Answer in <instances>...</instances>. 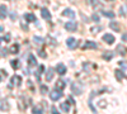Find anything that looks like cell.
<instances>
[{
	"label": "cell",
	"mask_w": 127,
	"mask_h": 114,
	"mask_svg": "<svg viewBox=\"0 0 127 114\" xmlns=\"http://www.w3.org/2000/svg\"><path fill=\"white\" fill-rule=\"evenodd\" d=\"M70 89H71V92L75 95H81L83 94V86L80 82H76V81H72L71 85H70Z\"/></svg>",
	"instance_id": "6da1fadb"
},
{
	"label": "cell",
	"mask_w": 127,
	"mask_h": 114,
	"mask_svg": "<svg viewBox=\"0 0 127 114\" xmlns=\"http://www.w3.org/2000/svg\"><path fill=\"white\" fill-rule=\"evenodd\" d=\"M32 103V100L28 98V96H22V99L19 100V104H18V108L22 110V112H24L26 109H27V107Z\"/></svg>",
	"instance_id": "7a4b0ae2"
},
{
	"label": "cell",
	"mask_w": 127,
	"mask_h": 114,
	"mask_svg": "<svg viewBox=\"0 0 127 114\" xmlns=\"http://www.w3.org/2000/svg\"><path fill=\"white\" fill-rule=\"evenodd\" d=\"M20 84H22V77L18 76V75H14L12 77V80H10V84L8 85L9 89H13L14 86H20Z\"/></svg>",
	"instance_id": "3957f363"
},
{
	"label": "cell",
	"mask_w": 127,
	"mask_h": 114,
	"mask_svg": "<svg viewBox=\"0 0 127 114\" xmlns=\"http://www.w3.org/2000/svg\"><path fill=\"white\" fill-rule=\"evenodd\" d=\"M78 28V24L75 20H70V22H66L65 23V29L67 30V32H75Z\"/></svg>",
	"instance_id": "277c9868"
},
{
	"label": "cell",
	"mask_w": 127,
	"mask_h": 114,
	"mask_svg": "<svg viewBox=\"0 0 127 114\" xmlns=\"http://www.w3.org/2000/svg\"><path fill=\"white\" fill-rule=\"evenodd\" d=\"M62 90H54V91H51L50 92V98H51V100L52 101H56V100H59L61 96H62V92H61Z\"/></svg>",
	"instance_id": "5b68a950"
},
{
	"label": "cell",
	"mask_w": 127,
	"mask_h": 114,
	"mask_svg": "<svg viewBox=\"0 0 127 114\" xmlns=\"http://www.w3.org/2000/svg\"><path fill=\"white\" fill-rule=\"evenodd\" d=\"M66 45H67V47H69L70 49H75L79 43H78V41H76L75 38L70 37V38H67V41H66Z\"/></svg>",
	"instance_id": "8992f818"
},
{
	"label": "cell",
	"mask_w": 127,
	"mask_h": 114,
	"mask_svg": "<svg viewBox=\"0 0 127 114\" xmlns=\"http://www.w3.org/2000/svg\"><path fill=\"white\" fill-rule=\"evenodd\" d=\"M10 109V105L6 99H0V110L1 112H8Z\"/></svg>",
	"instance_id": "52a82bcc"
},
{
	"label": "cell",
	"mask_w": 127,
	"mask_h": 114,
	"mask_svg": "<svg viewBox=\"0 0 127 114\" xmlns=\"http://www.w3.org/2000/svg\"><path fill=\"white\" fill-rule=\"evenodd\" d=\"M103 41H104V42L105 43H107V45H112V43H114V37L112 36V34H109V33H105L104 36H103Z\"/></svg>",
	"instance_id": "ba28073f"
},
{
	"label": "cell",
	"mask_w": 127,
	"mask_h": 114,
	"mask_svg": "<svg viewBox=\"0 0 127 114\" xmlns=\"http://www.w3.org/2000/svg\"><path fill=\"white\" fill-rule=\"evenodd\" d=\"M109 28L113 30V32H120L121 30V24L118 22H116V20H113V22L109 23Z\"/></svg>",
	"instance_id": "9c48e42d"
},
{
	"label": "cell",
	"mask_w": 127,
	"mask_h": 114,
	"mask_svg": "<svg viewBox=\"0 0 127 114\" xmlns=\"http://www.w3.org/2000/svg\"><path fill=\"white\" fill-rule=\"evenodd\" d=\"M56 72L59 75H65L66 74V66L64 65V64H59L56 66Z\"/></svg>",
	"instance_id": "30bf717a"
},
{
	"label": "cell",
	"mask_w": 127,
	"mask_h": 114,
	"mask_svg": "<svg viewBox=\"0 0 127 114\" xmlns=\"http://www.w3.org/2000/svg\"><path fill=\"white\" fill-rule=\"evenodd\" d=\"M83 49H88V48H97V43L93 42V41H85V43L81 47Z\"/></svg>",
	"instance_id": "8fae6325"
},
{
	"label": "cell",
	"mask_w": 127,
	"mask_h": 114,
	"mask_svg": "<svg viewBox=\"0 0 127 114\" xmlns=\"http://www.w3.org/2000/svg\"><path fill=\"white\" fill-rule=\"evenodd\" d=\"M114 76H116V79H117V81H122L126 75L123 74V71H121V70H114Z\"/></svg>",
	"instance_id": "7c38bea8"
},
{
	"label": "cell",
	"mask_w": 127,
	"mask_h": 114,
	"mask_svg": "<svg viewBox=\"0 0 127 114\" xmlns=\"http://www.w3.org/2000/svg\"><path fill=\"white\" fill-rule=\"evenodd\" d=\"M41 15H42L43 19H51V13L48 12V9H46V8L41 9Z\"/></svg>",
	"instance_id": "4fadbf2b"
},
{
	"label": "cell",
	"mask_w": 127,
	"mask_h": 114,
	"mask_svg": "<svg viewBox=\"0 0 127 114\" xmlns=\"http://www.w3.org/2000/svg\"><path fill=\"white\" fill-rule=\"evenodd\" d=\"M113 52H112V51H105V52L102 55V58L103 60H105V61H109V60H112L113 58Z\"/></svg>",
	"instance_id": "5bb4252c"
},
{
	"label": "cell",
	"mask_w": 127,
	"mask_h": 114,
	"mask_svg": "<svg viewBox=\"0 0 127 114\" xmlns=\"http://www.w3.org/2000/svg\"><path fill=\"white\" fill-rule=\"evenodd\" d=\"M54 75H55V71H54V68H48L47 70V72H46V81H51L52 79H54Z\"/></svg>",
	"instance_id": "9a60e30c"
},
{
	"label": "cell",
	"mask_w": 127,
	"mask_h": 114,
	"mask_svg": "<svg viewBox=\"0 0 127 114\" xmlns=\"http://www.w3.org/2000/svg\"><path fill=\"white\" fill-rule=\"evenodd\" d=\"M60 109H61L64 113H69V110H70V103H69V101L61 103V104H60Z\"/></svg>",
	"instance_id": "2e32d148"
},
{
	"label": "cell",
	"mask_w": 127,
	"mask_h": 114,
	"mask_svg": "<svg viewBox=\"0 0 127 114\" xmlns=\"http://www.w3.org/2000/svg\"><path fill=\"white\" fill-rule=\"evenodd\" d=\"M9 52L13 53V55H17V53L19 52V45H18V43L12 45V46H10V48H9Z\"/></svg>",
	"instance_id": "e0dca14e"
},
{
	"label": "cell",
	"mask_w": 127,
	"mask_h": 114,
	"mask_svg": "<svg viewBox=\"0 0 127 114\" xmlns=\"http://www.w3.org/2000/svg\"><path fill=\"white\" fill-rule=\"evenodd\" d=\"M43 71H45V66H43V65L38 66V68H37V72H36V77H37V81H41V74H43Z\"/></svg>",
	"instance_id": "ac0fdd59"
},
{
	"label": "cell",
	"mask_w": 127,
	"mask_h": 114,
	"mask_svg": "<svg viewBox=\"0 0 127 114\" xmlns=\"http://www.w3.org/2000/svg\"><path fill=\"white\" fill-rule=\"evenodd\" d=\"M61 15H64V17H70V18H74V17H75V13H74L71 9H65V10H64V12L61 13Z\"/></svg>",
	"instance_id": "d6986e66"
},
{
	"label": "cell",
	"mask_w": 127,
	"mask_h": 114,
	"mask_svg": "<svg viewBox=\"0 0 127 114\" xmlns=\"http://www.w3.org/2000/svg\"><path fill=\"white\" fill-rule=\"evenodd\" d=\"M65 81H64V80H57L56 81V84H55V86H56V89L57 90H64V89H65Z\"/></svg>",
	"instance_id": "ffe728a7"
},
{
	"label": "cell",
	"mask_w": 127,
	"mask_h": 114,
	"mask_svg": "<svg viewBox=\"0 0 127 114\" xmlns=\"http://www.w3.org/2000/svg\"><path fill=\"white\" fill-rule=\"evenodd\" d=\"M28 65H29V66H32V67H33V66H36V65H37V61H36L34 56L32 55V53H31V55L28 56Z\"/></svg>",
	"instance_id": "44dd1931"
},
{
	"label": "cell",
	"mask_w": 127,
	"mask_h": 114,
	"mask_svg": "<svg viewBox=\"0 0 127 114\" xmlns=\"http://www.w3.org/2000/svg\"><path fill=\"white\" fill-rule=\"evenodd\" d=\"M117 52H118L120 55L125 56V55L127 53V48H126L125 46H122V45H118V46H117Z\"/></svg>",
	"instance_id": "7402d4cb"
},
{
	"label": "cell",
	"mask_w": 127,
	"mask_h": 114,
	"mask_svg": "<svg viewBox=\"0 0 127 114\" xmlns=\"http://www.w3.org/2000/svg\"><path fill=\"white\" fill-rule=\"evenodd\" d=\"M93 67H94V65H92L90 62H84V65H83V68L85 70V72H92Z\"/></svg>",
	"instance_id": "603a6c76"
},
{
	"label": "cell",
	"mask_w": 127,
	"mask_h": 114,
	"mask_svg": "<svg viewBox=\"0 0 127 114\" xmlns=\"http://www.w3.org/2000/svg\"><path fill=\"white\" fill-rule=\"evenodd\" d=\"M6 17V6L0 5V19H4Z\"/></svg>",
	"instance_id": "cb8c5ba5"
},
{
	"label": "cell",
	"mask_w": 127,
	"mask_h": 114,
	"mask_svg": "<svg viewBox=\"0 0 127 114\" xmlns=\"http://www.w3.org/2000/svg\"><path fill=\"white\" fill-rule=\"evenodd\" d=\"M102 29H103V27H100V25H97V27H92V28H90V33H93V34H97L98 32H100Z\"/></svg>",
	"instance_id": "d4e9b609"
},
{
	"label": "cell",
	"mask_w": 127,
	"mask_h": 114,
	"mask_svg": "<svg viewBox=\"0 0 127 114\" xmlns=\"http://www.w3.org/2000/svg\"><path fill=\"white\" fill-rule=\"evenodd\" d=\"M24 18L28 20L29 23H31V22H36V17H34V14H32V13H31V14H29V13H28V14H26V15H24Z\"/></svg>",
	"instance_id": "484cf974"
},
{
	"label": "cell",
	"mask_w": 127,
	"mask_h": 114,
	"mask_svg": "<svg viewBox=\"0 0 127 114\" xmlns=\"http://www.w3.org/2000/svg\"><path fill=\"white\" fill-rule=\"evenodd\" d=\"M104 17H108V18H114V13L113 12H109V10H102L100 12Z\"/></svg>",
	"instance_id": "4316f807"
},
{
	"label": "cell",
	"mask_w": 127,
	"mask_h": 114,
	"mask_svg": "<svg viewBox=\"0 0 127 114\" xmlns=\"http://www.w3.org/2000/svg\"><path fill=\"white\" fill-rule=\"evenodd\" d=\"M42 112H43V108L41 107V104H39V105H37V107H34V108H33V110H32V113H33V114H41Z\"/></svg>",
	"instance_id": "83f0119b"
},
{
	"label": "cell",
	"mask_w": 127,
	"mask_h": 114,
	"mask_svg": "<svg viewBox=\"0 0 127 114\" xmlns=\"http://www.w3.org/2000/svg\"><path fill=\"white\" fill-rule=\"evenodd\" d=\"M10 65H12V67L14 70H18L19 68V61L18 60H13V61H10Z\"/></svg>",
	"instance_id": "f1b7e54d"
},
{
	"label": "cell",
	"mask_w": 127,
	"mask_h": 114,
	"mask_svg": "<svg viewBox=\"0 0 127 114\" xmlns=\"http://www.w3.org/2000/svg\"><path fill=\"white\" fill-rule=\"evenodd\" d=\"M39 89H41V94H43V95L48 92V88H47L46 85H41V88H39Z\"/></svg>",
	"instance_id": "f546056e"
},
{
	"label": "cell",
	"mask_w": 127,
	"mask_h": 114,
	"mask_svg": "<svg viewBox=\"0 0 127 114\" xmlns=\"http://www.w3.org/2000/svg\"><path fill=\"white\" fill-rule=\"evenodd\" d=\"M33 41H34V43L36 45H42V43H43V39H42V38H39V37H33Z\"/></svg>",
	"instance_id": "4dcf8cb0"
},
{
	"label": "cell",
	"mask_w": 127,
	"mask_h": 114,
	"mask_svg": "<svg viewBox=\"0 0 127 114\" xmlns=\"http://www.w3.org/2000/svg\"><path fill=\"white\" fill-rule=\"evenodd\" d=\"M6 77V71L5 70H0V81L4 80Z\"/></svg>",
	"instance_id": "1f68e13d"
},
{
	"label": "cell",
	"mask_w": 127,
	"mask_h": 114,
	"mask_svg": "<svg viewBox=\"0 0 127 114\" xmlns=\"http://www.w3.org/2000/svg\"><path fill=\"white\" fill-rule=\"evenodd\" d=\"M90 4H92L94 8H98V6H100V3L98 1V0H90Z\"/></svg>",
	"instance_id": "d6a6232c"
},
{
	"label": "cell",
	"mask_w": 127,
	"mask_h": 114,
	"mask_svg": "<svg viewBox=\"0 0 127 114\" xmlns=\"http://www.w3.org/2000/svg\"><path fill=\"white\" fill-rule=\"evenodd\" d=\"M118 64H120V66H121L122 68H125V70L127 68V62H126V61H121V62H118Z\"/></svg>",
	"instance_id": "836d02e7"
},
{
	"label": "cell",
	"mask_w": 127,
	"mask_h": 114,
	"mask_svg": "<svg viewBox=\"0 0 127 114\" xmlns=\"http://www.w3.org/2000/svg\"><path fill=\"white\" fill-rule=\"evenodd\" d=\"M38 55H39V56H41L42 58H46V57H47V55L45 53V51H43V49H39V52H38Z\"/></svg>",
	"instance_id": "e575fe53"
},
{
	"label": "cell",
	"mask_w": 127,
	"mask_h": 114,
	"mask_svg": "<svg viewBox=\"0 0 127 114\" xmlns=\"http://www.w3.org/2000/svg\"><path fill=\"white\" fill-rule=\"evenodd\" d=\"M92 19L94 20V22H99V17H98V14H93V15H92Z\"/></svg>",
	"instance_id": "d590c367"
},
{
	"label": "cell",
	"mask_w": 127,
	"mask_h": 114,
	"mask_svg": "<svg viewBox=\"0 0 127 114\" xmlns=\"http://www.w3.org/2000/svg\"><path fill=\"white\" fill-rule=\"evenodd\" d=\"M99 107H100V108H107V104H105L104 100H100V101H99Z\"/></svg>",
	"instance_id": "8d00e7d4"
},
{
	"label": "cell",
	"mask_w": 127,
	"mask_h": 114,
	"mask_svg": "<svg viewBox=\"0 0 127 114\" xmlns=\"http://www.w3.org/2000/svg\"><path fill=\"white\" fill-rule=\"evenodd\" d=\"M67 101L70 103L71 105H74V104H75V100H74V98H72V96H69V98H67Z\"/></svg>",
	"instance_id": "74e56055"
},
{
	"label": "cell",
	"mask_w": 127,
	"mask_h": 114,
	"mask_svg": "<svg viewBox=\"0 0 127 114\" xmlns=\"http://www.w3.org/2000/svg\"><path fill=\"white\" fill-rule=\"evenodd\" d=\"M122 41L127 42V33H123V34H122Z\"/></svg>",
	"instance_id": "f35d334b"
},
{
	"label": "cell",
	"mask_w": 127,
	"mask_h": 114,
	"mask_svg": "<svg viewBox=\"0 0 127 114\" xmlns=\"http://www.w3.org/2000/svg\"><path fill=\"white\" fill-rule=\"evenodd\" d=\"M51 110H52V113H54V114H59V113H57V109H56L55 107H52V108H51Z\"/></svg>",
	"instance_id": "ab89813d"
},
{
	"label": "cell",
	"mask_w": 127,
	"mask_h": 114,
	"mask_svg": "<svg viewBox=\"0 0 127 114\" xmlns=\"http://www.w3.org/2000/svg\"><path fill=\"white\" fill-rule=\"evenodd\" d=\"M4 39H5V41H9V39H10V36H9V34H6V36H5V38H4Z\"/></svg>",
	"instance_id": "60d3db41"
},
{
	"label": "cell",
	"mask_w": 127,
	"mask_h": 114,
	"mask_svg": "<svg viewBox=\"0 0 127 114\" xmlns=\"http://www.w3.org/2000/svg\"><path fill=\"white\" fill-rule=\"evenodd\" d=\"M22 28H23L24 30H27V25H26V24H22Z\"/></svg>",
	"instance_id": "b9f144b4"
},
{
	"label": "cell",
	"mask_w": 127,
	"mask_h": 114,
	"mask_svg": "<svg viewBox=\"0 0 127 114\" xmlns=\"http://www.w3.org/2000/svg\"><path fill=\"white\" fill-rule=\"evenodd\" d=\"M4 30V28H3V25H0V32H3Z\"/></svg>",
	"instance_id": "7bdbcfd3"
},
{
	"label": "cell",
	"mask_w": 127,
	"mask_h": 114,
	"mask_svg": "<svg viewBox=\"0 0 127 114\" xmlns=\"http://www.w3.org/2000/svg\"><path fill=\"white\" fill-rule=\"evenodd\" d=\"M1 42H3V39H1V38H0V45H1Z\"/></svg>",
	"instance_id": "ee69618b"
},
{
	"label": "cell",
	"mask_w": 127,
	"mask_h": 114,
	"mask_svg": "<svg viewBox=\"0 0 127 114\" xmlns=\"http://www.w3.org/2000/svg\"><path fill=\"white\" fill-rule=\"evenodd\" d=\"M105 1H112V0H105Z\"/></svg>",
	"instance_id": "f6af8a7d"
}]
</instances>
